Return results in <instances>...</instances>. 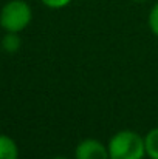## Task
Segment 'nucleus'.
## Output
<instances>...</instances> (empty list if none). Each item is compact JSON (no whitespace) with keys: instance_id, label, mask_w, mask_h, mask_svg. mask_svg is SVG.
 <instances>
[{"instance_id":"8","label":"nucleus","mask_w":158,"mask_h":159,"mask_svg":"<svg viewBox=\"0 0 158 159\" xmlns=\"http://www.w3.org/2000/svg\"><path fill=\"white\" fill-rule=\"evenodd\" d=\"M73 0H41L42 5H45L47 8L50 9H60V8H65L67 5H70Z\"/></svg>"},{"instance_id":"9","label":"nucleus","mask_w":158,"mask_h":159,"mask_svg":"<svg viewBox=\"0 0 158 159\" xmlns=\"http://www.w3.org/2000/svg\"><path fill=\"white\" fill-rule=\"evenodd\" d=\"M53 159H70V158H67V156H54Z\"/></svg>"},{"instance_id":"10","label":"nucleus","mask_w":158,"mask_h":159,"mask_svg":"<svg viewBox=\"0 0 158 159\" xmlns=\"http://www.w3.org/2000/svg\"><path fill=\"white\" fill-rule=\"evenodd\" d=\"M132 2H136V3H143V2H146V0H132Z\"/></svg>"},{"instance_id":"2","label":"nucleus","mask_w":158,"mask_h":159,"mask_svg":"<svg viewBox=\"0 0 158 159\" xmlns=\"http://www.w3.org/2000/svg\"><path fill=\"white\" fill-rule=\"evenodd\" d=\"M33 20V9L25 0H9L0 9V26L6 33H20Z\"/></svg>"},{"instance_id":"4","label":"nucleus","mask_w":158,"mask_h":159,"mask_svg":"<svg viewBox=\"0 0 158 159\" xmlns=\"http://www.w3.org/2000/svg\"><path fill=\"white\" fill-rule=\"evenodd\" d=\"M0 159H19V147L16 141L6 134H0Z\"/></svg>"},{"instance_id":"5","label":"nucleus","mask_w":158,"mask_h":159,"mask_svg":"<svg viewBox=\"0 0 158 159\" xmlns=\"http://www.w3.org/2000/svg\"><path fill=\"white\" fill-rule=\"evenodd\" d=\"M146 156L149 159H158V127L149 130L144 136Z\"/></svg>"},{"instance_id":"6","label":"nucleus","mask_w":158,"mask_h":159,"mask_svg":"<svg viewBox=\"0 0 158 159\" xmlns=\"http://www.w3.org/2000/svg\"><path fill=\"white\" fill-rule=\"evenodd\" d=\"M22 47V39L19 36V33H6L2 39V48L3 51L12 54L17 53Z\"/></svg>"},{"instance_id":"1","label":"nucleus","mask_w":158,"mask_h":159,"mask_svg":"<svg viewBox=\"0 0 158 159\" xmlns=\"http://www.w3.org/2000/svg\"><path fill=\"white\" fill-rule=\"evenodd\" d=\"M110 159H143L146 156L144 138L132 130L116 131L107 142Z\"/></svg>"},{"instance_id":"7","label":"nucleus","mask_w":158,"mask_h":159,"mask_svg":"<svg viewBox=\"0 0 158 159\" xmlns=\"http://www.w3.org/2000/svg\"><path fill=\"white\" fill-rule=\"evenodd\" d=\"M147 23H149L151 31L158 37V2L151 8V12H149V17H147Z\"/></svg>"},{"instance_id":"3","label":"nucleus","mask_w":158,"mask_h":159,"mask_svg":"<svg viewBox=\"0 0 158 159\" xmlns=\"http://www.w3.org/2000/svg\"><path fill=\"white\" fill-rule=\"evenodd\" d=\"M74 159H110L108 148L99 139H82L74 150Z\"/></svg>"}]
</instances>
